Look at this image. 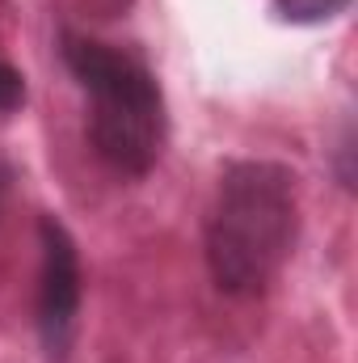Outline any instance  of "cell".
Listing matches in <instances>:
<instances>
[{"label": "cell", "mask_w": 358, "mask_h": 363, "mask_svg": "<svg viewBox=\"0 0 358 363\" xmlns=\"http://www.w3.org/2000/svg\"><path fill=\"white\" fill-rule=\"evenodd\" d=\"M299 237V178L278 161H232L202 224L211 283L232 300L266 296Z\"/></svg>", "instance_id": "6da1fadb"}, {"label": "cell", "mask_w": 358, "mask_h": 363, "mask_svg": "<svg viewBox=\"0 0 358 363\" xmlns=\"http://www.w3.org/2000/svg\"><path fill=\"white\" fill-rule=\"evenodd\" d=\"M59 55L89 97V148L118 178H148L165 152L169 110L152 68L81 30L59 34Z\"/></svg>", "instance_id": "7a4b0ae2"}, {"label": "cell", "mask_w": 358, "mask_h": 363, "mask_svg": "<svg viewBox=\"0 0 358 363\" xmlns=\"http://www.w3.org/2000/svg\"><path fill=\"white\" fill-rule=\"evenodd\" d=\"M38 250H42V267H38L34 325H38L47 359L64 363L68 351H72L76 321H81V300H85L81 250H76V237L68 233V224L55 220V216L38 220Z\"/></svg>", "instance_id": "3957f363"}, {"label": "cell", "mask_w": 358, "mask_h": 363, "mask_svg": "<svg viewBox=\"0 0 358 363\" xmlns=\"http://www.w3.org/2000/svg\"><path fill=\"white\" fill-rule=\"evenodd\" d=\"M350 4L354 0H274V13L278 21H291V26H321L342 17Z\"/></svg>", "instance_id": "277c9868"}, {"label": "cell", "mask_w": 358, "mask_h": 363, "mask_svg": "<svg viewBox=\"0 0 358 363\" xmlns=\"http://www.w3.org/2000/svg\"><path fill=\"white\" fill-rule=\"evenodd\" d=\"M25 106V77L0 55V114H17Z\"/></svg>", "instance_id": "5b68a950"}, {"label": "cell", "mask_w": 358, "mask_h": 363, "mask_svg": "<svg viewBox=\"0 0 358 363\" xmlns=\"http://www.w3.org/2000/svg\"><path fill=\"white\" fill-rule=\"evenodd\" d=\"M337 182L346 190H354V127L346 123L342 140H337Z\"/></svg>", "instance_id": "8992f818"}, {"label": "cell", "mask_w": 358, "mask_h": 363, "mask_svg": "<svg viewBox=\"0 0 358 363\" xmlns=\"http://www.w3.org/2000/svg\"><path fill=\"white\" fill-rule=\"evenodd\" d=\"M8 182H13V174H8V165H0V203H4V190H8Z\"/></svg>", "instance_id": "52a82bcc"}]
</instances>
